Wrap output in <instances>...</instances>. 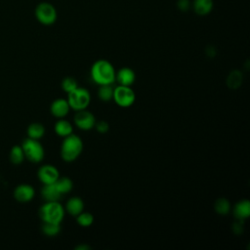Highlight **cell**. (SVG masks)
<instances>
[{
  "label": "cell",
  "mask_w": 250,
  "mask_h": 250,
  "mask_svg": "<svg viewBox=\"0 0 250 250\" xmlns=\"http://www.w3.org/2000/svg\"><path fill=\"white\" fill-rule=\"evenodd\" d=\"M92 80L98 85L112 84L115 81L116 71L112 63L106 60L96 61L90 70Z\"/></svg>",
  "instance_id": "1"
},
{
  "label": "cell",
  "mask_w": 250,
  "mask_h": 250,
  "mask_svg": "<svg viewBox=\"0 0 250 250\" xmlns=\"http://www.w3.org/2000/svg\"><path fill=\"white\" fill-rule=\"evenodd\" d=\"M83 142L75 134H70L64 138L61 146V156L66 162L74 161L82 152Z\"/></svg>",
  "instance_id": "2"
},
{
  "label": "cell",
  "mask_w": 250,
  "mask_h": 250,
  "mask_svg": "<svg viewBox=\"0 0 250 250\" xmlns=\"http://www.w3.org/2000/svg\"><path fill=\"white\" fill-rule=\"evenodd\" d=\"M65 210L59 201H46L39 209V217L43 223H59L63 220Z\"/></svg>",
  "instance_id": "3"
},
{
  "label": "cell",
  "mask_w": 250,
  "mask_h": 250,
  "mask_svg": "<svg viewBox=\"0 0 250 250\" xmlns=\"http://www.w3.org/2000/svg\"><path fill=\"white\" fill-rule=\"evenodd\" d=\"M27 160L32 163H39L44 159L45 150L39 140L26 138L21 145Z\"/></svg>",
  "instance_id": "4"
},
{
  "label": "cell",
  "mask_w": 250,
  "mask_h": 250,
  "mask_svg": "<svg viewBox=\"0 0 250 250\" xmlns=\"http://www.w3.org/2000/svg\"><path fill=\"white\" fill-rule=\"evenodd\" d=\"M67 95V102L69 106L75 111L86 109L91 102L90 92L87 89L79 86Z\"/></svg>",
  "instance_id": "5"
},
{
  "label": "cell",
  "mask_w": 250,
  "mask_h": 250,
  "mask_svg": "<svg viewBox=\"0 0 250 250\" xmlns=\"http://www.w3.org/2000/svg\"><path fill=\"white\" fill-rule=\"evenodd\" d=\"M36 20L43 25H52L56 22L58 13L55 6L49 2H40L34 10Z\"/></svg>",
  "instance_id": "6"
},
{
  "label": "cell",
  "mask_w": 250,
  "mask_h": 250,
  "mask_svg": "<svg viewBox=\"0 0 250 250\" xmlns=\"http://www.w3.org/2000/svg\"><path fill=\"white\" fill-rule=\"evenodd\" d=\"M112 100H114L119 106L128 107L135 103L136 94L131 86L119 85L114 88Z\"/></svg>",
  "instance_id": "7"
},
{
  "label": "cell",
  "mask_w": 250,
  "mask_h": 250,
  "mask_svg": "<svg viewBox=\"0 0 250 250\" xmlns=\"http://www.w3.org/2000/svg\"><path fill=\"white\" fill-rule=\"evenodd\" d=\"M96 118L94 114L86 109L78 110L74 115V124L81 130L88 131L94 128Z\"/></svg>",
  "instance_id": "8"
},
{
  "label": "cell",
  "mask_w": 250,
  "mask_h": 250,
  "mask_svg": "<svg viewBox=\"0 0 250 250\" xmlns=\"http://www.w3.org/2000/svg\"><path fill=\"white\" fill-rule=\"evenodd\" d=\"M37 177L43 185L54 184L60 177L59 170L57 167L51 164L42 165L37 171Z\"/></svg>",
  "instance_id": "9"
},
{
  "label": "cell",
  "mask_w": 250,
  "mask_h": 250,
  "mask_svg": "<svg viewBox=\"0 0 250 250\" xmlns=\"http://www.w3.org/2000/svg\"><path fill=\"white\" fill-rule=\"evenodd\" d=\"M13 194L18 202L27 203L35 196V190L31 185L21 184L15 188Z\"/></svg>",
  "instance_id": "10"
},
{
  "label": "cell",
  "mask_w": 250,
  "mask_h": 250,
  "mask_svg": "<svg viewBox=\"0 0 250 250\" xmlns=\"http://www.w3.org/2000/svg\"><path fill=\"white\" fill-rule=\"evenodd\" d=\"M69 109H70V106H69L67 100L62 99V98L53 101V103L51 104V106H50V111H51L52 115L58 119L64 118L68 114Z\"/></svg>",
  "instance_id": "11"
},
{
  "label": "cell",
  "mask_w": 250,
  "mask_h": 250,
  "mask_svg": "<svg viewBox=\"0 0 250 250\" xmlns=\"http://www.w3.org/2000/svg\"><path fill=\"white\" fill-rule=\"evenodd\" d=\"M136 74L130 67H122L115 74V80L119 85L131 86L135 82Z\"/></svg>",
  "instance_id": "12"
},
{
  "label": "cell",
  "mask_w": 250,
  "mask_h": 250,
  "mask_svg": "<svg viewBox=\"0 0 250 250\" xmlns=\"http://www.w3.org/2000/svg\"><path fill=\"white\" fill-rule=\"evenodd\" d=\"M213 0H193L191 3V8L198 16H206L210 14L213 10Z\"/></svg>",
  "instance_id": "13"
},
{
  "label": "cell",
  "mask_w": 250,
  "mask_h": 250,
  "mask_svg": "<svg viewBox=\"0 0 250 250\" xmlns=\"http://www.w3.org/2000/svg\"><path fill=\"white\" fill-rule=\"evenodd\" d=\"M233 215L237 220H245L250 216V201L241 199L233 207Z\"/></svg>",
  "instance_id": "14"
},
{
  "label": "cell",
  "mask_w": 250,
  "mask_h": 250,
  "mask_svg": "<svg viewBox=\"0 0 250 250\" xmlns=\"http://www.w3.org/2000/svg\"><path fill=\"white\" fill-rule=\"evenodd\" d=\"M41 195L46 201H59L62 193L59 191L54 183L44 185L41 189Z\"/></svg>",
  "instance_id": "15"
},
{
  "label": "cell",
  "mask_w": 250,
  "mask_h": 250,
  "mask_svg": "<svg viewBox=\"0 0 250 250\" xmlns=\"http://www.w3.org/2000/svg\"><path fill=\"white\" fill-rule=\"evenodd\" d=\"M64 210L72 216H77L84 210V202L80 197H71L67 200Z\"/></svg>",
  "instance_id": "16"
},
{
  "label": "cell",
  "mask_w": 250,
  "mask_h": 250,
  "mask_svg": "<svg viewBox=\"0 0 250 250\" xmlns=\"http://www.w3.org/2000/svg\"><path fill=\"white\" fill-rule=\"evenodd\" d=\"M54 129H55L56 134L60 137H62V138L67 137L68 135L72 134V132H73L72 124L69 121H67L63 118H60L56 122Z\"/></svg>",
  "instance_id": "17"
},
{
  "label": "cell",
  "mask_w": 250,
  "mask_h": 250,
  "mask_svg": "<svg viewBox=\"0 0 250 250\" xmlns=\"http://www.w3.org/2000/svg\"><path fill=\"white\" fill-rule=\"evenodd\" d=\"M27 138L34 139V140H40L44 134H45V127L43 124L39 122H34L29 124L26 130Z\"/></svg>",
  "instance_id": "18"
},
{
  "label": "cell",
  "mask_w": 250,
  "mask_h": 250,
  "mask_svg": "<svg viewBox=\"0 0 250 250\" xmlns=\"http://www.w3.org/2000/svg\"><path fill=\"white\" fill-rule=\"evenodd\" d=\"M24 158H25V156H24L21 146L16 145V146H12V148L10 150V153H9V159H10L12 164L20 165L23 162Z\"/></svg>",
  "instance_id": "19"
},
{
  "label": "cell",
  "mask_w": 250,
  "mask_h": 250,
  "mask_svg": "<svg viewBox=\"0 0 250 250\" xmlns=\"http://www.w3.org/2000/svg\"><path fill=\"white\" fill-rule=\"evenodd\" d=\"M55 185L62 194L69 192L73 188V183L68 177H59V179L55 182Z\"/></svg>",
  "instance_id": "20"
},
{
  "label": "cell",
  "mask_w": 250,
  "mask_h": 250,
  "mask_svg": "<svg viewBox=\"0 0 250 250\" xmlns=\"http://www.w3.org/2000/svg\"><path fill=\"white\" fill-rule=\"evenodd\" d=\"M113 91L114 88L111 86V84L100 85L98 90V97L103 102H109L113 98Z\"/></svg>",
  "instance_id": "21"
},
{
  "label": "cell",
  "mask_w": 250,
  "mask_h": 250,
  "mask_svg": "<svg viewBox=\"0 0 250 250\" xmlns=\"http://www.w3.org/2000/svg\"><path fill=\"white\" fill-rule=\"evenodd\" d=\"M214 209L220 215H227V214L229 213V211L231 209V206H230L229 201L227 198L221 197V198H218L215 201Z\"/></svg>",
  "instance_id": "22"
},
{
  "label": "cell",
  "mask_w": 250,
  "mask_h": 250,
  "mask_svg": "<svg viewBox=\"0 0 250 250\" xmlns=\"http://www.w3.org/2000/svg\"><path fill=\"white\" fill-rule=\"evenodd\" d=\"M42 231L45 235L53 237L60 233L61 224L59 223H43Z\"/></svg>",
  "instance_id": "23"
},
{
  "label": "cell",
  "mask_w": 250,
  "mask_h": 250,
  "mask_svg": "<svg viewBox=\"0 0 250 250\" xmlns=\"http://www.w3.org/2000/svg\"><path fill=\"white\" fill-rule=\"evenodd\" d=\"M76 222L84 228L90 227L94 223V216L89 212L82 211L80 214L76 216Z\"/></svg>",
  "instance_id": "24"
},
{
  "label": "cell",
  "mask_w": 250,
  "mask_h": 250,
  "mask_svg": "<svg viewBox=\"0 0 250 250\" xmlns=\"http://www.w3.org/2000/svg\"><path fill=\"white\" fill-rule=\"evenodd\" d=\"M78 87V83L74 77L67 76L62 81V88L65 93H70Z\"/></svg>",
  "instance_id": "25"
},
{
  "label": "cell",
  "mask_w": 250,
  "mask_h": 250,
  "mask_svg": "<svg viewBox=\"0 0 250 250\" xmlns=\"http://www.w3.org/2000/svg\"><path fill=\"white\" fill-rule=\"evenodd\" d=\"M240 76H241V75H240L239 71H237V70H234V71H232V72L229 74V78H228V84L229 85L230 88H236V87L239 86V83L236 82V80L239 81V82H241V78H238V79H236V78H237V77H240Z\"/></svg>",
  "instance_id": "26"
},
{
  "label": "cell",
  "mask_w": 250,
  "mask_h": 250,
  "mask_svg": "<svg viewBox=\"0 0 250 250\" xmlns=\"http://www.w3.org/2000/svg\"><path fill=\"white\" fill-rule=\"evenodd\" d=\"M94 127L101 134H105L109 130V124L106 121H104V120H101V121L96 122Z\"/></svg>",
  "instance_id": "27"
},
{
  "label": "cell",
  "mask_w": 250,
  "mask_h": 250,
  "mask_svg": "<svg viewBox=\"0 0 250 250\" xmlns=\"http://www.w3.org/2000/svg\"><path fill=\"white\" fill-rule=\"evenodd\" d=\"M177 8L182 12H187L191 8V2L190 0H178Z\"/></svg>",
  "instance_id": "28"
},
{
  "label": "cell",
  "mask_w": 250,
  "mask_h": 250,
  "mask_svg": "<svg viewBox=\"0 0 250 250\" xmlns=\"http://www.w3.org/2000/svg\"><path fill=\"white\" fill-rule=\"evenodd\" d=\"M232 229H233V231L237 234L241 233L242 230H243V225H242V220H237V222H235L233 225H232Z\"/></svg>",
  "instance_id": "29"
},
{
  "label": "cell",
  "mask_w": 250,
  "mask_h": 250,
  "mask_svg": "<svg viewBox=\"0 0 250 250\" xmlns=\"http://www.w3.org/2000/svg\"><path fill=\"white\" fill-rule=\"evenodd\" d=\"M90 248L91 247L89 245H87V244H80V245L75 247V249H77V250H86V249H90Z\"/></svg>",
  "instance_id": "30"
}]
</instances>
